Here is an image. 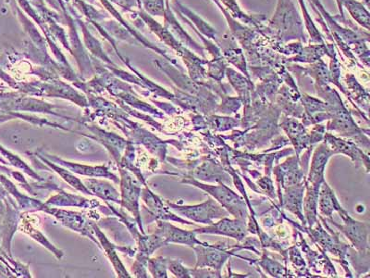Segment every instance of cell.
<instances>
[{"label":"cell","instance_id":"obj_1","mask_svg":"<svg viewBox=\"0 0 370 278\" xmlns=\"http://www.w3.org/2000/svg\"><path fill=\"white\" fill-rule=\"evenodd\" d=\"M193 208L194 209H192V212L189 213L190 215L188 216H191L195 221L204 223H211V218L220 217L221 214L225 213L223 210H221L220 207L217 206L212 201Z\"/></svg>","mask_w":370,"mask_h":278},{"label":"cell","instance_id":"obj_2","mask_svg":"<svg viewBox=\"0 0 370 278\" xmlns=\"http://www.w3.org/2000/svg\"><path fill=\"white\" fill-rule=\"evenodd\" d=\"M207 232H217L223 235H228L230 237H234L235 238H243L245 232L244 228L242 226L240 222H233L230 220H224L221 221L220 223L216 224L213 228H206L205 229Z\"/></svg>","mask_w":370,"mask_h":278},{"label":"cell","instance_id":"obj_3","mask_svg":"<svg viewBox=\"0 0 370 278\" xmlns=\"http://www.w3.org/2000/svg\"><path fill=\"white\" fill-rule=\"evenodd\" d=\"M345 233L349 237L351 240L358 248H364L366 241V229L364 224H361L355 221H349L346 222Z\"/></svg>","mask_w":370,"mask_h":278},{"label":"cell","instance_id":"obj_4","mask_svg":"<svg viewBox=\"0 0 370 278\" xmlns=\"http://www.w3.org/2000/svg\"><path fill=\"white\" fill-rule=\"evenodd\" d=\"M329 155L330 154H329L328 150H321V149H320L316 152L310 173V180H312L313 182L315 180H319V179H320V177L322 176L323 170H324V165L327 162Z\"/></svg>","mask_w":370,"mask_h":278}]
</instances>
